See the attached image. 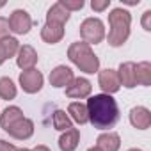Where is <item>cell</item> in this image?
Listing matches in <instances>:
<instances>
[{
  "mask_svg": "<svg viewBox=\"0 0 151 151\" xmlns=\"http://www.w3.org/2000/svg\"><path fill=\"white\" fill-rule=\"evenodd\" d=\"M9 22L6 20V18H2L0 16V41L2 39H6V37H9Z\"/></svg>",
  "mask_w": 151,
  "mask_h": 151,
  "instance_id": "cell-25",
  "label": "cell"
},
{
  "mask_svg": "<svg viewBox=\"0 0 151 151\" xmlns=\"http://www.w3.org/2000/svg\"><path fill=\"white\" fill-rule=\"evenodd\" d=\"M68 114L71 116L73 121H77L78 124H84V123L89 121V117H87V107H86L84 103H80V101L71 103V105L68 107Z\"/></svg>",
  "mask_w": 151,
  "mask_h": 151,
  "instance_id": "cell-19",
  "label": "cell"
},
{
  "mask_svg": "<svg viewBox=\"0 0 151 151\" xmlns=\"http://www.w3.org/2000/svg\"><path fill=\"white\" fill-rule=\"evenodd\" d=\"M78 142H80V132L77 128H71V130H68L66 133L60 135L59 147H60V151H75Z\"/></svg>",
  "mask_w": 151,
  "mask_h": 151,
  "instance_id": "cell-15",
  "label": "cell"
},
{
  "mask_svg": "<svg viewBox=\"0 0 151 151\" xmlns=\"http://www.w3.org/2000/svg\"><path fill=\"white\" fill-rule=\"evenodd\" d=\"M16 62H18V66H20L23 71H25V69H34V66H36V62H37V53H36V50H34L30 45L20 46Z\"/></svg>",
  "mask_w": 151,
  "mask_h": 151,
  "instance_id": "cell-10",
  "label": "cell"
},
{
  "mask_svg": "<svg viewBox=\"0 0 151 151\" xmlns=\"http://www.w3.org/2000/svg\"><path fill=\"white\" fill-rule=\"evenodd\" d=\"M32 151H50V149H48L46 146H36V147H34Z\"/></svg>",
  "mask_w": 151,
  "mask_h": 151,
  "instance_id": "cell-29",
  "label": "cell"
},
{
  "mask_svg": "<svg viewBox=\"0 0 151 151\" xmlns=\"http://www.w3.org/2000/svg\"><path fill=\"white\" fill-rule=\"evenodd\" d=\"M142 29L144 30H151V11H146L144 14H142Z\"/></svg>",
  "mask_w": 151,
  "mask_h": 151,
  "instance_id": "cell-27",
  "label": "cell"
},
{
  "mask_svg": "<svg viewBox=\"0 0 151 151\" xmlns=\"http://www.w3.org/2000/svg\"><path fill=\"white\" fill-rule=\"evenodd\" d=\"M135 82L140 84V86H149L151 84V64L149 62L135 64Z\"/></svg>",
  "mask_w": 151,
  "mask_h": 151,
  "instance_id": "cell-20",
  "label": "cell"
},
{
  "mask_svg": "<svg viewBox=\"0 0 151 151\" xmlns=\"http://www.w3.org/2000/svg\"><path fill=\"white\" fill-rule=\"evenodd\" d=\"M22 117H23V112H22L20 107H7L2 112V116H0V126H2L4 130H7L11 124H14Z\"/></svg>",
  "mask_w": 151,
  "mask_h": 151,
  "instance_id": "cell-18",
  "label": "cell"
},
{
  "mask_svg": "<svg viewBox=\"0 0 151 151\" xmlns=\"http://www.w3.org/2000/svg\"><path fill=\"white\" fill-rule=\"evenodd\" d=\"M0 48H2L6 59H9V57H14V55L18 53V50H20V43H18V39H14V37L9 36V37H6V39L0 41Z\"/></svg>",
  "mask_w": 151,
  "mask_h": 151,
  "instance_id": "cell-23",
  "label": "cell"
},
{
  "mask_svg": "<svg viewBox=\"0 0 151 151\" xmlns=\"http://www.w3.org/2000/svg\"><path fill=\"white\" fill-rule=\"evenodd\" d=\"M87 117L98 130L112 128L119 119V109L110 94H94L87 100Z\"/></svg>",
  "mask_w": 151,
  "mask_h": 151,
  "instance_id": "cell-1",
  "label": "cell"
},
{
  "mask_svg": "<svg viewBox=\"0 0 151 151\" xmlns=\"http://www.w3.org/2000/svg\"><path fill=\"white\" fill-rule=\"evenodd\" d=\"M80 36L84 39V43L91 45H98L105 39V25L100 18H87L82 22L80 25Z\"/></svg>",
  "mask_w": 151,
  "mask_h": 151,
  "instance_id": "cell-4",
  "label": "cell"
},
{
  "mask_svg": "<svg viewBox=\"0 0 151 151\" xmlns=\"http://www.w3.org/2000/svg\"><path fill=\"white\" fill-rule=\"evenodd\" d=\"M69 20V13L57 2L53 4L50 9H48V14H46V23H53V25H62Z\"/></svg>",
  "mask_w": 151,
  "mask_h": 151,
  "instance_id": "cell-17",
  "label": "cell"
},
{
  "mask_svg": "<svg viewBox=\"0 0 151 151\" xmlns=\"http://www.w3.org/2000/svg\"><path fill=\"white\" fill-rule=\"evenodd\" d=\"M16 96V86L9 77L0 78V98L2 100H13Z\"/></svg>",
  "mask_w": 151,
  "mask_h": 151,
  "instance_id": "cell-21",
  "label": "cell"
},
{
  "mask_svg": "<svg viewBox=\"0 0 151 151\" xmlns=\"http://www.w3.org/2000/svg\"><path fill=\"white\" fill-rule=\"evenodd\" d=\"M6 132H7L11 137H14V139L25 140V139H29V137L34 133V123H32L30 119H27V117H22L20 121H16L14 124H11Z\"/></svg>",
  "mask_w": 151,
  "mask_h": 151,
  "instance_id": "cell-9",
  "label": "cell"
},
{
  "mask_svg": "<svg viewBox=\"0 0 151 151\" xmlns=\"http://www.w3.org/2000/svg\"><path fill=\"white\" fill-rule=\"evenodd\" d=\"M117 77H119V84L128 87V89H133L137 86L135 82V64L133 62H124L119 66L117 69Z\"/></svg>",
  "mask_w": 151,
  "mask_h": 151,
  "instance_id": "cell-13",
  "label": "cell"
},
{
  "mask_svg": "<svg viewBox=\"0 0 151 151\" xmlns=\"http://www.w3.org/2000/svg\"><path fill=\"white\" fill-rule=\"evenodd\" d=\"M130 23H132V16L128 11L124 9H112L109 14V45L110 46H121L126 43L128 36H130Z\"/></svg>",
  "mask_w": 151,
  "mask_h": 151,
  "instance_id": "cell-2",
  "label": "cell"
},
{
  "mask_svg": "<svg viewBox=\"0 0 151 151\" xmlns=\"http://www.w3.org/2000/svg\"><path fill=\"white\" fill-rule=\"evenodd\" d=\"M64 37V27L62 25H53V23H46L41 29V39L48 45H55Z\"/></svg>",
  "mask_w": 151,
  "mask_h": 151,
  "instance_id": "cell-14",
  "label": "cell"
},
{
  "mask_svg": "<svg viewBox=\"0 0 151 151\" xmlns=\"http://www.w3.org/2000/svg\"><path fill=\"white\" fill-rule=\"evenodd\" d=\"M9 22V29L14 32V34H27L32 27V20H30V14L23 9H16L13 11L11 18L7 20Z\"/></svg>",
  "mask_w": 151,
  "mask_h": 151,
  "instance_id": "cell-6",
  "label": "cell"
},
{
  "mask_svg": "<svg viewBox=\"0 0 151 151\" xmlns=\"http://www.w3.org/2000/svg\"><path fill=\"white\" fill-rule=\"evenodd\" d=\"M98 149L100 151H117L119 149V146H121V139H119V135L117 133H112V132H109V133H101L100 137H98Z\"/></svg>",
  "mask_w": 151,
  "mask_h": 151,
  "instance_id": "cell-16",
  "label": "cell"
},
{
  "mask_svg": "<svg viewBox=\"0 0 151 151\" xmlns=\"http://www.w3.org/2000/svg\"><path fill=\"white\" fill-rule=\"evenodd\" d=\"M91 89H93L91 82H89L87 78H80V77H78V78H73V80L68 84V87H66V96L82 100V98H87V96L91 94Z\"/></svg>",
  "mask_w": 151,
  "mask_h": 151,
  "instance_id": "cell-7",
  "label": "cell"
},
{
  "mask_svg": "<svg viewBox=\"0 0 151 151\" xmlns=\"http://www.w3.org/2000/svg\"><path fill=\"white\" fill-rule=\"evenodd\" d=\"M4 60H6V55H4V52H2V48H0V66L4 64Z\"/></svg>",
  "mask_w": 151,
  "mask_h": 151,
  "instance_id": "cell-30",
  "label": "cell"
},
{
  "mask_svg": "<svg viewBox=\"0 0 151 151\" xmlns=\"http://www.w3.org/2000/svg\"><path fill=\"white\" fill-rule=\"evenodd\" d=\"M68 57L69 60L78 66L84 73H96L100 69V59L94 55L93 48L87 43H73L68 48Z\"/></svg>",
  "mask_w": 151,
  "mask_h": 151,
  "instance_id": "cell-3",
  "label": "cell"
},
{
  "mask_svg": "<svg viewBox=\"0 0 151 151\" xmlns=\"http://www.w3.org/2000/svg\"><path fill=\"white\" fill-rule=\"evenodd\" d=\"M16 151H30V149H27V147H22V149H16Z\"/></svg>",
  "mask_w": 151,
  "mask_h": 151,
  "instance_id": "cell-32",
  "label": "cell"
},
{
  "mask_svg": "<svg viewBox=\"0 0 151 151\" xmlns=\"http://www.w3.org/2000/svg\"><path fill=\"white\" fill-rule=\"evenodd\" d=\"M128 151H140V149H128Z\"/></svg>",
  "mask_w": 151,
  "mask_h": 151,
  "instance_id": "cell-34",
  "label": "cell"
},
{
  "mask_svg": "<svg viewBox=\"0 0 151 151\" xmlns=\"http://www.w3.org/2000/svg\"><path fill=\"white\" fill-rule=\"evenodd\" d=\"M59 4L69 13V11H78V9H82L84 7V0H60Z\"/></svg>",
  "mask_w": 151,
  "mask_h": 151,
  "instance_id": "cell-24",
  "label": "cell"
},
{
  "mask_svg": "<svg viewBox=\"0 0 151 151\" xmlns=\"http://www.w3.org/2000/svg\"><path fill=\"white\" fill-rule=\"evenodd\" d=\"M98 82H100V87L105 91V94H114L121 87L119 77H117V71L116 69H103V71H100Z\"/></svg>",
  "mask_w": 151,
  "mask_h": 151,
  "instance_id": "cell-8",
  "label": "cell"
},
{
  "mask_svg": "<svg viewBox=\"0 0 151 151\" xmlns=\"http://www.w3.org/2000/svg\"><path fill=\"white\" fill-rule=\"evenodd\" d=\"M109 6H110V0H93L91 2V7L94 11H105Z\"/></svg>",
  "mask_w": 151,
  "mask_h": 151,
  "instance_id": "cell-26",
  "label": "cell"
},
{
  "mask_svg": "<svg viewBox=\"0 0 151 151\" xmlns=\"http://www.w3.org/2000/svg\"><path fill=\"white\" fill-rule=\"evenodd\" d=\"M4 6H6V4H4V2H0V7H4Z\"/></svg>",
  "mask_w": 151,
  "mask_h": 151,
  "instance_id": "cell-33",
  "label": "cell"
},
{
  "mask_svg": "<svg viewBox=\"0 0 151 151\" xmlns=\"http://www.w3.org/2000/svg\"><path fill=\"white\" fill-rule=\"evenodd\" d=\"M87 151H100V149H98V147H89Z\"/></svg>",
  "mask_w": 151,
  "mask_h": 151,
  "instance_id": "cell-31",
  "label": "cell"
},
{
  "mask_svg": "<svg viewBox=\"0 0 151 151\" xmlns=\"http://www.w3.org/2000/svg\"><path fill=\"white\" fill-rule=\"evenodd\" d=\"M43 80H45L43 75H41V71H37V69H25V71L20 75V86H22V89H23L25 93H29V94H34V93L41 91Z\"/></svg>",
  "mask_w": 151,
  "mask_h": 151,
  "instance_id": "cell-5",
  "label": "cell"
},
{
  "mask_svg": "<svg viewBox=\"0 0 151 151\" xmlns=\"http://www.w3.org/2000/svg\"><path fill=\"white\" fill-rule=\"evenodd\" d=\"M0 151H16V147L11 142H6V140L0 139Z\"/></svg>",
  "mask_w": 151,
  "mask_h": 151,
  "instance_id": "cell-28",
  "label": "cell"
},
{
  "mask_svg": "<svg viewBox=\"0 0 151 151\" xmlns=\"http://www.w3.org/2000/svg\"><path fill=\"white\" fill-rule=\"evenodd\" d=\"M130 123L137 130H146L151 124V112L146 107H133L130 110Z\"/></svg>",
  "mask_w": 151,
  "mask_h": 151,
  "instance_id": "cell-12",
  "label": "cell"
},
{
  "mask_svg": "<svg viewBox=\"0 0 151 151\" xmlns=\"http://www.w3.org/2000/svg\"><path fill=\"white\" fill-rule=\"evenodd\" d=\"M53 126H55V130H59V132H68V130L73 128L71 119L68 117V114H66L64 110H55V112H53Z\"/></svg>",
  "mask_w": 151,
  "mask_h": 151,
  "instance_id": "cell-22",
  "label": "cell"
},
{
  "mask_svg": "<svg viewBox=\"0 0 151 151\" xmlns=\"http://www.w3.org/2000/svg\"><path fill=\"white\" fill-rule=\"evenodd\" d=\"M73 71L68 66H57L50 73V84L53 87H68V84L73 80Z\"/></svg>",
  "mask_w": 151,
  "mask_h": 151,
  "instance_id": "cell-11",
  "label": "cell"
}]
</instances>
